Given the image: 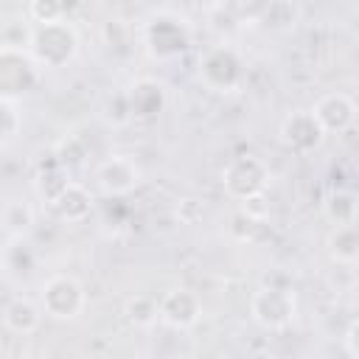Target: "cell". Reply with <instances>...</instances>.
Masks as SVG:
<instances>
[{"mask_svg": "<svg viewBox=\"0 0 359 359\" xmlns=\"http://www.w3.org/2000/svg\"><path fill=\"white\" fill-rule=\"evenodd\" d=\"M76 48H79V36L73 25L65 20L39 25L28 36V56L34 59L36 67H62L76 56Z\"/></svg>", "mask_w": 359, "mask_h": 359, "instance_id": "1", "label": "cell"}, {"mask_svg": "<svg viewBox=\"0 0 359 359\" xmlns=\"http://www.w3.org/2000/svg\"><path fill=\"white\" fill-rule=\"evenodd\" d=\"M39 300H42V311L53 320H73L84 311V303H87V294L81 289V283L70 275H53L42 283V292H39Z\"/></svg>", "mask_w": 359, "mask_h": 359, "instance_id": "2", "label": "cell"}, {"mask_svg": "<svg viewBox=\"0 0 359 359\" xmlns=\"http://www.w3.org/2000/svg\"><path fill=\"white\" fill-rule=\"evenodd\" d=\"M241 59L233 48L216 45L205 50V56L199 59V79L216 93H233L241 84Z\"/></svg>", "mask_w": 359, "mask_h": 359, "instance_id": "3", "label": "cell"}, {"mask_svg": "<svg viewBox=\"0 0 359 359\" xmlns=\"http://www.w3.org/2000/svg\"><path fill=\"white\" fill-rule=\"evenodd\" d=\"M222 182H224V191L233 196V199H247V196H255V194H264L266 182H269V168L261 157L255 154H244V157H236L224 174H222Z\"/></svg>", "mask_w": 359, "mask_h": 359, "instance_id": "4", "label": "cell"}, {"mask_svg": "<svg viewBox=\"0 0 359 359\" xmlns=\"http://www.w3.org/2000/svg\"><path fill=\"white\" fill-rule=\"evenodd\" d=\"M36 84V65L20 45L0 48V98L28 93Z\"/></svg>", "mask_w": 359, "mask_h": 359, "instance_id": "5", "label": "cell"}, {"mask_svg": "<svg viewBox=\"0 0 359 359\" xmlns=\"http://www.w3.org/2000/svg\"><path fill=\"white\" fill-rule=\"evenodd\" d=\"M252 317L255 323H261L264 328H283L292 323L294 311H297V303H294V294L286 292V289H275V286H264L252 294Z\"/></svg>", "mask_w": 359, "mask_h": 359, "instance_id": "6", "label": "cell"}, {"mask_svg": "<svg viewBox=\"0 0 359 359\" xmlns=\"http://www.w3.org/2000/svg\"><path fill=\"white\" fill-rule=\"evenodd\" d=\"M311 118L317 121V126L323 129V135L345 132L353 123V118H356V104L345 93H328V95H323L314 104Z\"/></svg>", "mask_w": 359, "mask_h": 359, "instance_id": "7", "label": "cell"}, {"mask_svg": "<svg viewBox=\"0 0 359 359\" xmlns=\"http://www.w3.org/2000/svg\"><path fill=\"white\" fill-rule=\"evenodd\" d=\"M98 177V185L104 194L109 196H121V194H129L137 182H140V168L132 157H123V154H115L109 160H104L95 171Z\"/></svg>", "mask_w": 359, "mask_h": 359, "instance_id": "8", "label": "cell"}, {"mask_svg": "<svg viewBox=\"0 0 359 359\" xmlns=\"http://www.w3.org/2000/svg\"><path fill=\"white\" fill-rule=\"evenodd\" d=\"M157 311H160V320L168 323L171 328H188V325H194L199 320L202 303L188 289H171L168 294L160 297Z\"/></svg>", "mask_w": 359, "mask_h": 359, "instance_id": "9", "label": "cell"}, {"mask_svg": "<svg viewBox=\"0 0 359 359\" xmlns=\"http://www.w3.org/2000/svg\"><path fill=\"white\" fill-rule=\"evenodd\" d=\"M146 45H149V50L154 53V56H177V53H182L185 50V45H188V31H185V25H180L177 20H163V17H157V20H151L149 25H146Z\"/></svg>", "mask_w": 359, "mask_h": 359, "instance_id": "10", "label": "cell"}, {"mask_svg": "<svg viewBox=\"0 0 359 359\" xmlns=\"http://www.w3.org/2000/svg\"><path fill=\"white\" fill-rule=\"evenodd\" d=\"M50 210L62 219V222H81L84 216H90L93 210V194L81 185V182H65L50 199Z\"/></svg>", "mask_w": 359, "mask_h": 359, "instance_id": "11", "label": "cell"}, {"mask_svg": "<svg viewBox=\"0 0 359 359\" xmlns=\"http://www.w3.org/2000/svg\"><path fill=\"white\" fill-rule=\"evenodd\" d=\"M280 135H283V143L294 151H311L323 143V129L317 126V121L311 118V112H292L283 126H280Z\"/></svg>", "mask_w": 359, "mask_h": 359, "instance_id": "12", "label": "cell"}, {"mask_svg": "<svg viewBox=\"0 0 359 359\" xmlns=\"http://www.w3.org/2000/svg\"><path fill=\"white\" fill-rule=\"evenodd\" d=\"M3 323L14 331V334H31L39 328L42 323V309L25 297H14L6 309H3Z\"/></svg>", "mask_w": 359, "mask_h": 359, "instance_id": "13", "label": "cell"}, {"mask_svg": "<svg viewBox=\"0 0 359 359\" xmlns=\"http://www.w3.org/2000/svg\"><path fill=\"white\" fill-rule=\"evenodd\" d=\"M129 101H132V112L135 115H154L163 107V93H160V87L154 81H140V84L132 87Z\"/></svg>", "mask_w": 359, "mask_h": 359, "instance_id": "14", "label": "cell"}, {"mask_svg": "<svg viewBox=\"0 0 359 359\" xmlns=\"http://www.w3.org/2000/svg\"><path fill=\"white\" fill-rule=\"evenodd\" d=\"M325 213H328V219H331L337 227L353 224V219H356V199H353V194H351V191H337V194H331L328 202H325Z\"/></svg>", "mask_w": 359, "mask_h": 359, "instance_id": "15", "label": "cell"}, {"mask_svg": "<svg viewBox=\"0 0 359 359\" xmlns=\"http://www.w3.org/2000/svg\"><path fill=\"white\" fill-rule=\"evenodd\" d=\"M331 252L337 261H345V264H353L356 261V227L353 224H345V227H337V233L331 236Z\"/></svg>", "mask_w": 359, "mask_h": 359, "instance_id": "16", "label": "cell"}, {"mask_svg": "<svg viewBox=\"0 0 359 359\" xmlns=\"http://www.w3.org/2000/svg\"><path fill=\"white\" fill-rule=\"evenodd\" d=\"M123 311H126L129 323H135V325H151L154 320H160L157 300H151V297H146V294H135V297H129Z\"/></svg>", "mask_w": 359, "mask_h": 359, "instance_id": "17", "label": "cell"}, {"mask_svg": "<svg viewBox=\"0 0 359 359\" xmlns=\"http://www.w3.org/2000/svg\"><path fill=\"white\" fill-rule=\"evenodd\" d=\"M3 224L14 233H22L34 224V210L25 205V202H8L3 208Z\"/></svg>", "mask_w": 359, "mask_h": 359, "instance_id": "18", "label": "cell"}, {"mask_svg": "<svg viewBox=\"0 0 359 359\" xmlns=\"http://www.w3.org/2000/svg\"><path fill=\"white\" fill-rule=\"evenodd\" d=\"M28 14L34 17V22L48 25V22H59L62 20L65 6H59V3H31L28 6Z\"/></svg>", "mask_w": 359, "mask_h": 359, "instance_id": "19", "label": "cell"}, {"mask_svg": "<svg viewBox=\"0 0 359 359\" xmlns=\"http://www.w3.org/2000/svg\"><path fill=\"white\" fill-rule=\"evenodd\" d=\"M238 213H244V216H247V219H252V222H264V219H266V213H269V202H266V196H264V194L247 196V199H241V202H238Z\"/></svg>", "mask_w": 359, "mask_h": 359, "instance_id": "20", "label": "cell"}, {"mask_svg": "<svg viewBox=\"0 0 359 359\" xmlns=\"http://www.w3.org/2000/svg\"><path fill=\"white\" fill-rule=\"evenodd\" d=\"M20 126V118L8 98H0V140H8Z\"/></svg>", "mask_w": 359, "mask_h": 359, "instance_id": "21", "label": "cell"}]
</instances>
